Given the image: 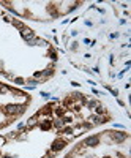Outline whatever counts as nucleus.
<instances>
[{
  "label": "nucleus",
  "mask_w": 131,
  "mask_h": 158,
  "mask_svg": "<svg viewBox=\"0 0 131 158\" xmlns=\"http://www.w3.org/2000/svg\"><path fill=\"white\" fill-rule=\"evenodd\" d=\"M33 98L27 90L0 79V131L14 125L32 106Z\"/></svg>",
  "instance_id": "39448f33"
},
{
  "label": "nucleus",
  "mask_w": 131,
  "mask_h": 158,
  "mask_svg": "<svg viewBox=\"0 0 131 158\" xmlns=\"http://www.w3.org/2000/svg\"><path fill=\"white\" fill-rule=\"evenodd\" d=\"M131 135L125 130H101L79 139L63 158H131Z\"/></svg>",
  "instance_id": "7ed1b4c3"
},
{
  "label": "nucleus",
  "mask_w": 131,
  "mask_h": 158,
  "mask_svg": "<svg viewBox=\"0 0 131 158\" xmlns=\"http://www.w3.org/2000/svg\"><path fill=\"white\" fill-rule=\"evenodd\" d=\"M57 65L55 46L0 6V79L16 87L44 84Z\"/></svg>",
  "instance_id": "f03ea898"
},
{
  "label": "nucleus",
  "mask_w": 131,
  "mask_h": 158,
  "mask_svg": "<svg viewBox=\"0 0 131 158\" xmlns=\"http://www.w3.org/2000/svg\"><path fill=\"white\" fill-rule=\"evenodd\" d=\"M84 2H0V6L18 19L33 22H51L68 16L70 13L82 6Z\"/></svg>",
  "instance_id": "20e7f679"
},
{
  "label": "nucleus",
  "mask_w": 131,
  "mask_h": 158,
  "mask_svg": "<svg viewBox=\"0 0 131 158\" xmlns=\"http://www.w3.org/2000/svg\"><path fill=\"white\" fill-rule=\"evenodd\" d=\"M111 109L85 92L47 101L24 123L0 135V158H55L92 130L109 123Z\"/></svg>",
  "instance_id": "f257e3e1"
}]
</instances>
